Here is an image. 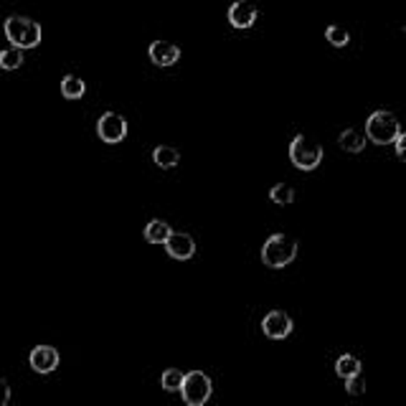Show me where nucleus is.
<instances>
[{
    "mask_svg": "<svg viewBox=\"0 0 406 406\" xmlns=\"http://www.w3.org/2000/svg\"><path fill=\"white\" fill-rule=\"evenodd\" d=\"M298 256V239L290 234H272L261 247V261L269 269H285Z\"/></svg>",
    "mask_w": 406,
    "mask_h": 406,
    "instance_id": "nucleus-1",
    "label": "nucleus"
},
{
    "mask_svg": "<svg viewBox=\"0 0 406 406\" xmlns=\"http://www.w3.org/2000/svg\"><path fill=\"white\" fill-rule=\"evenodd\" d=\"M6 36L13 43V49H36L41 43V26L28 16H11L6 21Z\"/></svg>",
    "mask_w": 406,
    "mask_h": 406,
    "instance_id": "nucleus-2",
    "label": "nucleus"
},
{
    "mask_svg": "<svg viewBox=\"0 0 406 406\" xmlns=\"http://www.w3.org/2000/svg\"><path fill=\"white\" fill-rule=\"evenodd\" d=\"M401 135V125L394 112L388 109H376L366 122V140L373 145H388Z\"/></svg>",
    "mask_w": 406,
    "mask_h": 406,
    "instance_id": "nucleus-3",
    "label": "nucleus"
},
{
    "mask_svg": "<svg viewBox=\"0 0 406 406\" xmlns=\"http://www.w3.org/2000/svg\"><path fill=\"white\" fill-rule=\"evenodd\" d=\"M290 160L298 170H315L322 163V147L308 135H295L290 142Z\"/></svg>",
    "mask_w": 406,
    "mask_h": 406,
    "instance_id": "nucleus-4",
    "label": "nucleus"
},
{
    "mask_svg": "<svg viewBox=\"0 0 406 406\" xmlns=\"http://www.w3.org/2000/svg\"><path fill=\"white\" fill-rule=\"evenodd\" d=\"M213 394V383L203 371H191L183 376L181 396L188 406H203Z\"/></svg>",
    "mask_w": 406,
    "mask_h": 406,
    "instance_id": "nucleus-5",
    "label": "nucleus"
},
{
    "mask_svg": "<svg viewBox=\"0 0 406 406\" xmlns=\"http://www.w3.org/2000/svg\"><path fill=\"white\" fill-rule=\"evenodd\" d=\"M97 135L107 145H117V142L128 137V120L117 115V112H104L97 120Z\"/></svg>",
    "mask_w": 406,
    "mask_h": 406,
    "instance_id": "nucleus-6",
    "label": "nucleus"
},
{
    "mask_svg": "<svg viewBox=\"0 0 406 406\" xmlns=\"http://www.w3.org/2000/svg\"><path fill=\"white\" fill-rule=\"evenodd\" d=\"M28 363L36 373H54L61 363V356L54 346H36L30 351Z\"/></svg>",
    "mask_w": 406,
    "mask_h": 406,
    "instance_id": "nucleus-7",
    "label": "nucleus"
},
{
    "mask_svg": "<svg viewBox=\"0 0 406 406\" xmlns=\"http://www.w3.org/2000/svg\"><path fill=\"white\" fill-rule=\"evenodd\" d=\"M292 327H295L292 325V317L287 315V312H282V310H272V312H267L264 320H261V330L272 340L287 338V335L292 333Z\"/></svg>",
    "mask_w": 406,
    "mask_h": 406,
    "instance_id": "nucleus-8",
    "label": "nucleus"
},
{
    "mask_svg": "<svg viewBox=\"0 0 406 406\" xmlns=\"http://www.w3.org/2000/svg\"><path fill=\"white\" fill-rule=\"evenodd\" d=\"M165 252H168L173 259L186 261L196 254V242L191 234H186V231H173L170 239L165 242Z\"/></svg>",
    "mask_w": 406,
    "mask_h": 406,
    "instance_id": "nucleus-9",
    "label": "nucleus"
},
{
    "mask_svg": "<svg viewBox=\"0 0 406 406\" xmlns=\"http://www.w3.org/2000/svg\"><path fill=\"white\" fill-rule=\"evenodd\" d=\"M256 16H259L256 6H252L247 0H239L229 8V23L234 28H252L256 23Z\"/></svg>",
    "mask_w": 406,
    "mask_h": 406,
    "instance_id": "nucleus-10",
    "label": "nucleus"
},
{
    "mask_svg": "<svg viewBox=\"0 0 406 406\" xmlns=\"http://www.w3.org/2000/svg\"><path fill=\"white\" fill-rule=\"evenodd\" d=\"M181 59V49L170 41H152L150 46V61L155 67H173Z\"/></svg>",
    "mask_w": 406,
    "mask_h": 406,
    "instance_id": "nucleus-11",
    "label": "nucleus"
},
{
    "mask_svg": "<svg viewBox=\"0 0 406 406\" xmlns=\"http://www.w3.org/2000/svg\"><path fill=\"white\" fill-rule=\"evenodd\" d=\"M361 371H363V366H361V361H358L356 356H351V353H343V356L335 361V373H338L343 381L358 378L361 376Z\"/></svg>",
    "mask_w": 406,
    "mask_h": 406,
    "instance_id": "nucleus-12",
    "label": "nucleus"
},
{
    "mask_svg": "<svg viewBox=\"0 0 406 406\" xmlns=\"http://www.w3.org/2000/svg\"><path fill=\"white\" fill-rule=\"evenodd\" d=\"M170 234H173V229H170L168 221H163V218H150L145 226V239L150 244H165L170 239Z\"/></svg>",
    "mask_w": 406,
    "mask_h": 406,
    "instance_id": "nucleus-13",
    "label": "nucleus"
},
{
    "mask_svg": "<svg viewBox=\"0 0 406 406\" xmlns=\"http://www.w3.org/2000/svg\"><path fill=\"white\" fill-rule=\"evenodd\" d=\"M152 163L158 165V168H163V170H170V168H176V165L181 163V152H178L176 147H170V145H158L155 150H152Z\"/></svg>",
    "mask_w": 406,
    "mask_h": 406,
    "instance_id": "nucleus-14",
    "label": "nucleus"
},
{
    "mask_svg": "<svg viewBox=\"0 0 406 406\" xmlns=\"http://www.w3.org/2000/svg\"><path fill=\"white\" fill-rule=\"evenodd\" d=\"M366 135L363 132H358V130H343L338 137V145L343 147L346 152H361L366 147Z\"/></svg>",
    "mask_w": 406,
    "mask_h": 406,
    "instance_id": "nucleus-15",
    "label": "nucleus"
},
{
    "mask_svg": "<svg viewBox=\"0 0 406 406\" xmlns=\"http://www.w3.org/2000/svg\"><path fill=\"white\" fill-rule=\"evenodd\" d=\"M61 94L67 99H81L86 94V84L77 74H67V77L61 79Z\"/></svg>",
    "mask_w": 406,
    "mask_h": 406,
    "instance_id": "nucleus-16",
    "label": "nucleus"
},
{
    "mask_svg": "<svg viewBox=\"0 0 406 406\" xmlns=\"http://www.w3.org/2000/svg\"><path fill=\"white\" fill-rule=\"evenodd\" d=\"M23 64V51L21 49H6L0 51V69H6V72H13V69H21Z\"/></svg>",
    "mask_w": 406,
    "mask_h": 406,
    "instance_id": "nucleus-17",
    "label": "nucleus"
},
{
    "mask_svg": "<svg viewBox=\"0 0 406 406\" xmlns=\"http://www.w3.org/2000/svg\"><path fill=\"white\" fill-rule=\"evenodd\" d=\"M183 373L181 368H168L163 371V376H160V386L165 388V391H181V383H183Z\"/></svg>",
    "mask_w": 406,
    "mask_h": 406,
    "instance_id": "nucleus-18",
    "label": "nucleus"
},
{
    "mask_svg": "<svg viewBox=\"0 0 406 406\" xmlns=\"http://www.w3.org/2000/svg\"><path fill=\"white\" fill-rule=\"evenodd\" d=\"M269 198H272L274 203H279V206H287V203L295 201V188L287 186V183H277V186L269 191Z\"/></svg>",
    "mask_w": 406,
    "mask_h": 406,
    "instance_id": "nucleus-19",
    "label": "nucleus"
},
{
    "mask_svg": "<svg viewBox=\"0 0 406 406\" xmlns=\"http://www.w3.org/2000/svg\"><path fill=\"white\" fill-rule=\"evenodd\" d=\"M325 36H327V41L333 43V46H338V49H343V46L351 43V33H348L343 26H327Z\"/></svg>",
    "mask_w": 406,
    "mask_h": 406,
    "instance_id": "nucleus-20",
    "label": "nucleus"
},
{
    "mask_svg": "<svg viewBox=\"0 0 406 406\" xmlns=\"http://www.w3.org/2000/svg\"><path fill=\"white\" fill-rule=\"evenodd\" d=\"M346 391L351 396H361L366 391V386H363V381H361V376L358 378H351V381H346Z\"/></svg>",
    "mask_w": 406,
    "mask_h": 406,
    "instance_id": "nucleus-21",
    "label": "nucleus"
},
{
    "mask_svg": "<svg viewBox=\"0 0 406 406\" xmlns=\"http://www.w3.org/2000/svg\"><path fill=\"white\" fill-rule=\"evenodd\" d=\"M8 401H11V386L6 378H0V406H6Z\"/></svg>",
    "mask_w": 406,
    "mask_h": 406,
    "instance_id": "nucleus-22",
    "label": "nucleus"
},
{
    "mask_svg": "<svg viewBox=\"0 0 406 406\" xmlns=\"http://www.w3.org/2000/svg\"><path fill=\"white\" fill-rule=\"evenodd\" d=\"M394 145H396V155H399V158H404V152H406V135L404 132L394 140Z\"/></svg>",
    "mask_w": 406,
    "mask_h": 406,
    "instance_id": "nucleus-23",
    "label": "nucleus"
}]
</instances>
